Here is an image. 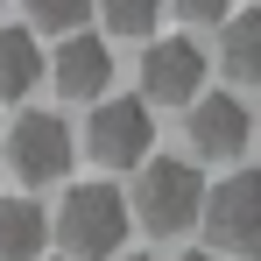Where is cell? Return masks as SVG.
Returning a JSON list of instances; mask_svg holds the SVG:
<instances>
[{
  "label": "cell",
  "instance_id": "obj_1",
  "mask_svg": "<svg viewBox=\"0 0 261 261\" xmlns=\"http://www.w3.org/2000/svg\"><path fill=\"white\" fill-rule=\"evenodd\" d=\"M49 233L64 240L71 261H113L127 247V233H134L127 191H113V184H71L57 219H49Z\"/></svg>",
  "mask_w": 261,
  "mask_h": 261
},
{
  "label": "cell",
  "instance_id": "obj_2",
  "mask_svg": "<svg viewBox=\"0 0 261 261\" xmlns=\"http://www.w3.org/2000/svg\"><path fill=\"white\" fill-rule=\"evenodd\" d=\"M127 212H134V226H148L155 240H163V233H184V226H198V212H205V176L191 170L184 155H148V163L134 170Z\"/></svg>",
  "mask_w": 261,
  "mask_h": 261
},
{
  "label": "cell",
  "instance_id": "obj_3",
  "mask_svg": "<svg viewBox=\"0 0 261 261\" xmlns=\"http://www.w3.org/2000/svg\"><path fill=\"white\" fill-rule=\"evenodd\" d=\"M205 240L212 254H261V170H233L205 191Z\"/></svg>",
  "mask_w": 261,
  "mask_h": 261
},
{
  "label": "cell",
  "instance_id": "obj_4",
  "mask_svg": "<svg viewBox=\"0 0 261 261\" xmlns=\"http://www.w3.org/2000/svg\"><path fill=\"white\" fill-rule=\"evenodd\" d=\"M85 148H92L99 170H141L148 148H155V113L141 99H92Z\"/></svg>",
  "mask_w": 261,
  "mask_h": 261
},
{
  "label": "cell",
  "instance_id": "obj_5",
  "mask_svg": "<svg viewBox=\"0 0 261 261\" xmlns=\"http://www.w3.org/2000/svg\"><path fill=\"white\" fill-rule=\"evenodd\" d=\"M71 127L57 120V113H21L14 120V134H7V163H14V176L21 184H57V176L71 170Z\"/></svg>",
  "mask_w": 261,
  "mask_h": 261
},
{
  "label": "cell",
  "instance_id": "obj_6",
  "mask_svg": "<svg viewBox=\"0 0 261 261\" xmlns=\"http://www.w3.org/2000/svg\"><path fill=\"white\" fill-rule=\"evenodd\" d=\"M141 92L155 106H191L205 92V49L191 36H163V43L141 57Z\"/></svg>",
  "mask_w": 261,
  "mask_h": 261
},
{
  "label": "cell",
  "instance_id": "obj_7",
  "mask_svg": "<svg viewBox=\"0 0 261 261\" xmlns=\"http://www.w3.org/2000/svg\"><path fill=\"white\" fill-rule=\"evenodd\" d=\"M184 127H191V148H198V155L233 163V155L247 148V134H254V113H247L233 92H198L191 113H184Z\"/></svg>",
  "mask_w": 261,
  "mask_h": 261
},
{
  "label": "cell",
  "instance_id": "obj_8",
  "mask_svg": "<svg viewBox=\"0 0 261 261\" xmlns=\"http://www.w3.org/2000/svg\"><path fill=\"white\" fill-rule=\"evenodd\" d=\"M49 78H57L64 99H106V85H113V49L78 29V36H64V49L49 57Z\"/></svg>",
  "mask_w": 261,
  "mask_h": 261
},
{
  "label": "cell",
  "instance_id": "obj_9",
  "mask_svg": "<svg viewBox=\"0 0 261 261\" xmlns=\"http://www.w3.org/2000/svg\"><path fill=\"white\" fill-rule=\"evenodd\" d=\"M219 64L233 85H261V7H233L219 21Z\"/></svg>",
  "mask_w": 261,
  "mask_h": 261
},
{
  "label": "cell",
  "instance_id": "obj_10",
  "mask_svg": "<svg viewBox=\"0 0 261 261\" xmlns=\"http://www.w3.org/2000/svg\"><path fill=\"white\" fill-rule=\"evenodd\" d=\"M43 240H49V219L36 198L0 205V261H43Z\"/></svg>",
  "mask_w": 261,
  "mask_h": 261
},
{
  "label": "cell",
  "instance_id": "obj_11",
  "mask_svg": "<svg viewBox=\"0 0 261 261\" xmlns=\"http://www.w3.org/2000/svg\"><path fill=\"white\" fill-rule=\"evenodd\" d=\"M43 78V43L36 29H0V99H29Z\"/></svg>",
  "mask_w": 261,
  "mask_h": 261
},
{
  "label": "cell",
  "instance_id": "obj_12",
  "mask_svg": "<svg viewBox=\"0 0 261 261\" xmlns=\"http://www.w3.org/2000/svg\"><path fill=\"white\" fill-rule=\"evenodd\" d=\"M21 7H29V29H43V36H78L99 0H21Z\"/></svg>",
  "mask_w": 261,
  "mask_h": 261
},
{
  "label": "cell",
  "instance_id": "obj_13",
  "mask_svg": "<svg viewBox=\"0 0 261 261\" xmlns=\"http://www.w3.org/2000/svg\"><path fill=\"white\" fill-rule=\"evenodd\" d=\"M99 21H106L113 36H155L163 0H99Z\"/></svg>",
  "mask_w": 261,
  "mask_h": 261
},
{
  "label": "cell",
  "instance_id": "obj_14",
  "mask_svg": "<svg viewBox=\"0 0 261 261\" xmlns=\"http://www.w3.org/2000/svg\"><path fill=\"white\" fill-rule=\"evenodd\" d=\"M170 7L184 21H226V14H233V0H170Z\"/></svg>",
  "mask_w": 261,
  "mask_h": 261
},
{
  "label": "cell",
  "instance_id": "obj_15",
  "mask_svg": "<svg viewBox=\"0 0 261 261\" xmlns=\"http://www.w3.org/2000/svg\"><path fill=\"white\" fill-rule=\"evenodd\" d=\"M176 261H219V254H212V247H191V254H176Z\"/></svg>",
  "mask_w": 261,
  "mask_h": 261
},
{
  "label": "cell",
  "instance_id": "obj_16",
  "mask_svg": "<svg viewBox=\"0 0 261 261\" xmlns=\"http://www.w3.org/2000/svg\"><path fill=\"white\" fill-rule=\"evenodd\" d=\"M113 261H141V254H113Z\"/></svg>",
  "mask_w": 261,
  "mask_h": 261
},
{
  "label": "cell",
  "instance_id": "obj_17",
  "mask_svg": "<svg viewBox=\"0 0 261 261\" xmlns=\"http://www.w3.org/2000/svg\"><path fill=\"white\" fill-rule=\"evenodd\" d=\"M0 7H7V0H0Z\"/></svg>",
  "mask_w": 261,
  "mask_h": 261
}]
</instances>
